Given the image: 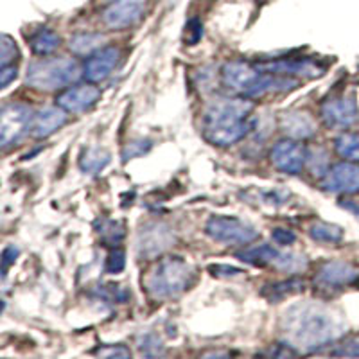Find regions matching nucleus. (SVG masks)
Listing matches in <instances>:
<instances>
[{"label": "nucleus", "instance_id": "31", "mask_svg": "<svg viewBox=\"0 0 359 359\" xmlns=\"http://www.w3.org/2000/svg\"><path fill=\"white\" fill-rule=\"evenodd\" d=\"M95 354L101 355V358H130L131 352L130 348L123 347V345H110V347H99L95 351Z\"/></svg>", "mask_w": 359, "mask_h": 359}, {"label": "nucleus", "instance_id": "16", "mask_svg": "<svg viewBox=\"0 0 359 359\" xmlns=\"http://www.w3.org/2000/svg\"><path fill=\"white\" fill-rule=\"evenodd\" d=\"M358 277V269L345 261H329L320 268L316 275V282L327 287L347 286Z\"/></svg>", "mask_w": 359, "mask_h": 359}, {"label": "nucleus", "instance_id": "22", "mask_svg": "<svg viewBox=\"0 0 359 359\" xmlns=\"http://www.w3.org/2000/svg\"><path fill=\"white\" fill-rule=\"evenodd\" d=\"M304 290V280L300 278H290V280H282L277 284H271V286H266V290L262 291V297H266L268 300H282V298L291 297V294H297Z\"/></svg>", "mask_w": 359, "mask_h": 359}, {"label": "nucleus", "instance_id": "35", "mask_svg": "<svg viewBox=\"0 0 359 359\" xmlns=\"http://www.w3.org/2000/svg\"><path fill=\"white\" fill-rule=\"evenodd\" d=\"M17 74H18V70L15 65L2 67V70H0V86H2V88H6V86H8L13 79L17 78Z\"/></svg>", "mask_w": 359, "mask_h": 359}, {"label": "nucleus", "instance_id": "4", "mask_svg": "<svg viewBox=\"0 0 359 359\" xmlns=\"http://www.w3.org/2000/svg\"><path fill=\"white\" fill-rule=\"evenodd\" d=\"M192 280L194 269L189 262L180 257H165L147 271L144 287L155 300H168L187 291Z\"/></svg>", "mask_w": 359, "mask_h": 359}, {"label": "nucleus", "instance_id": "2", "mask_svg": "<svg viewBox=\"0 0 359 359\" xmlns=\"http://www.w3.org/2000/svg\"><path fill=\"white\" fill-rule=\"evenodd\" d=\"M252 110L253 102L245 99L219 97L212 101L205 111V139L219 147L239 142L252 131V121L248 118Z\"/></svg>", "mask_w": 359, "mask_h": 359}, {"label": "nucleus", "instance_id": "7", "mask_svg": "<svg viewBox=\"0 0 359 359\" xmlns=\"http://www.w3.org/2000/svg\"><path fill=\"white\" fill-rule=\"evenodd\" d=\"M33 111L25 104H8L2 108L0 115V144L8 147L27 133L33 128Z\"/></svg>", "mask_w": 359, "mask_h": 359}, {"label": "nucleus", "instance_id": "36", "mask_svg": "<svg viewBox=\"0 0 359 359\" xmlns=\"http://www.w3.org/2000/svg\"><path fill=\"white\" fill-rule=\"evenodd\" d=\"M334 355H359V343H347L341 345L338 351L332 352Z\"/></svg>", "mask_w": 359, "mask_h": 359}, {"label": "nucleus", "instance_id": "24", "mask_svg": "<svg viewBox=\"0 0 359 359\" xmlns=\"http://www.w3.org/2000/svg\"><path fill=\"white\" fill-rule=\"evenodd\" d=\"M309 236L318 243H339L343 237V230L338 224L314 223L309 229Z\"/></svg>", "mask_w": 359, "mask_h": 359}, {"label": "nucleus", "instance_id": "18", "mask_svg": "<svg viewBox=\"0 0 359 359\" xmlns=\"http://www.w3.org/2000/svg\"><path fill=\"white\" fill-rule=\"evenodd\" d=\"M280 128L284 133L293 137V139H309V137L314 135V131H316L314 121L306 111H290V114H284L280 117Z\"/></svg>", "mask_w": 359, "mask_h": 359}, {"label": "nucleus", "instance_id": "5", "mask_svg": "<svg viewBox=\"0 0 359 359\" xmlns=\"http://www.w3.org/2000/svg\"><path fill=\"white\" fill-rule=\"evenodd\" d=\"M81 67L72 57H45L27 67L25 81L29 86L43 92H54L78 81Z\"/></svg>", "mask_w": 359, "mask_h": 359}, {"label": "nucleus", "instance_id": "27", "mask_svg": "<svg viewBox=\"0 0 359 359\" xmlns=\"http://www.w3.org/2000/svg\"><path fill=\"white\" fill-rule=\"evenodd\" d=\"M18 56H20V53H18V47L15 43V40L11 36H8V34H4L2 36V54H0V63H2V67L15 65Z\"/></svg>", "mask_w": 359, "mask_h": 359}, {"label": "nucleus", "instance_id": "1", "mask_svg": "<svg viewBox=\"0 0 359 359\" xmlns=\"http://www.w3.org/2000/svg\"><path fill=\"white\" fill-rule=\"evenodd\" d=\"M282 334L290 347L314 351L343 332L339 318L329 307L316 302H300L282 314Z\"/></svg>", "mask_w": 359, "mask_h": 359}, {"label": "nucleus", "instance_id": "32", "mask_svg": "<svg viewBox=\"0 0 359 359\" xmlns=\"http://www.w3.org/2000/svg\"><path fill=\"white\" fill-rule=\"evenodd\" d=\"M271 237H273V241L280 246L293 245L294 239H297V236H294L291 230H286V229H275L273 232H271Z\"/></svg>", "mask_w": 359, "mask_h": 359}, {"label": "nucleus", "instance_id": "14", "mask_svg": "<svg viewBox=\"0 0 359 359\" xmlns=\"http://www.w3.org/2000/svg\"><path fill=\"white\" fill-rule=\"evenodd\" d=\"M172 243L171 230L162 223L146 224L139 236V252L144 257H153Z\"/></svg>", "mask_w": 359, "mask_h": 359}, {"label": "nucleus", "instance_id": "28", "mask_svg": "<svg viewBox=\"0 0 359 359\" xmlns=\"http://www.w3.org/2000/svg\"><path fill=\"white\" fill-rule=\"evenodd\" d=\"M126 266V253L123 250H114L107 259V271L108 273H121Z\"/></svg>", "mask_w": 359, "mask_h": 359}, {"label": "nucleus", "instance_id": "8", "mask_svg": "<svg viewBox=\"0 0 359 359\" xmlns=\"http://www.w3.org/2000/svg\"><path fill=\"white\" fill-rule=\"evenodd\" d=\"M147 0H115L104 9L102 20L110 29H126L142 18Z\"/></svg>", "mask_w": 359, "mask_h": 359}, {"label": "nucleus", "instance_id": "23", "mask_svg": "<svg viewBox=\"0 0 359 359\" xmlns=\"http://www.w3.org/2000/svg\"><path fill=\"white\" fill-rule=\"evenodd\" d=\"M336 151L341 158L348 162H359V135L343 133L339 135L334 142Z\"/></svg>", "mask_w": 359, "mask_h": 359}, {"label": "nucleus", "instance_id": "25", "mask_svg": "<svg viewBox=\"0 0 359 359\" xmlns=\"http://www.w3.org/2000/svg\"><path fill=\"white\" fill-rule=\"evenodd\" d=\"M110 162V155L102 149H88L81 158V169L86 172H99Z\"/></svg>", "mask_w": 359, "mask_h": 359}, {"label": "nucleus", "instance_id": "30", "mask_svg": "<svg viewBox=\"0 0 359 359\" xmlns=\"http://www.w3.org/2000/svg\"><path fill=\"white\" fill-rule=\"evenodd\" d=\"M187 33H185V41H187L189 45H194L200 41V38L203 36V25H201V22L198 20V18H191V20L187 22Z\"/></svg>", "mask_w": 359, "mask_h": 359}, {"label": "nucleus", "instance_id": "9", "mask_svg": "<svg viewBox=\"0 0 359 359\" xmlns=\"http://www.w3.org/2000/svg\"><path fill=\"white\" fill-rule=\"evenodd\" d=\"M269 158L278 171L287 172V175H298L306 165L307 151L302 144L294 142V140H280L271 149Z\"/></svg>", "mask_w": 359, "mask_h": 359}, {"label": "nucleus", "instance_id": "17", "mask_svg": "<svg viewBox=\"0 0 359 359\" xmlns=\"http://www.w3.org/2000/svg\"><path fill=\"white\" fill-rule=\"evenodd\" d=\"M67 123V110L62 107L43 108L33 118V135L36 139H47Z\"/></svg>", "mask_w": 359, "mask_h": 359}, {"label": "nucleus", "instance_id": "21", "mask_svg": "<svg viewBox=\"0 0 359 359\" xmlns=\"http://www.w3.org/2000/svg\"><path fill=\"white\" fill-rule=\"evenodd\" d=\"M29 43H31V49H33L34 53L40 54V56H47V54L54 53V50L60 47L62 40H60V36H57L54 31H50V29H41V31H38L36 34L31 36Z\"/></svg>", "mask_w": 359, "mask_h": 359}, {"label": "nucleus", "instance_id": "15", "mask_svg": "<svg viewBox=\"0 0 359 359\" xmlns=\"http://www.w3.org/2000/svg\"><path fill=\"white\" fill-rule=\"evenodd\" d=\"M261 69L268 72L278 74V76H287V78H318L323 74V67L311 60H278V62L261 63Z\"/></svg>", "mask_w": 359, "mask_h": 359}, {"label": "nucleus", "instance_id": "10", "mask_svg": "<svg viewBox=\"0 0 359 359\" xmlns=\"http://www.w3.org/2000/svg\"><path fill=\"white\" fill-rule=\"evenodd\" d=\"M322 187L329 192L355 194L359 192V165L352 162L336 163L323 176Z\"/></svg>", "mask_w": 359, "mask_h": 359}, {"label": "nucleus", "instance_id": "3", "mask_svg": "<svg viewBox=\"0 0 359 359\" xmlns=\"http://www.w3.org/2000/svg\"><path fill=\"white\" fill-rule=\"evenodd\" d=\"M221 81L229 90L243 97H262L297 88L298 79L268 72L259 65L246 62H229L221 69Z\"/></svg>", "mask_w": 359, "mask_h": 359}, {"label": "nucleus", "instance_id": "29", "mask_svg": "<svg viewBox=\"0 0 359 359\" xmlns=\"http://www.w3.org/2000/svg\"><path fill=\"white\" fill-rule=\"evenodd\" d=\"M101 236H102V239H104V241L115 245V243L121 241V239H123V236H124L123 224L114 223V221H108V229H102Z\"/></svg>", "mask_w": 359, "mask_h": 359}, {"label": "nucleus", "instance_id": "13", "mask_svg": "<svg viewBox=\"0 0 359 359\" xmlns=\"http://www.w3.org/2000/svg\"><path fill=\"white\" fill-rule=\"evenodd\" d=\"M101 97V90L94 86L92 83L88 85H78L72 88H67L63 94L57 95V107H62L69 114H81V111L90 110Z\"/></svg>", "mask_w": 359, "mask_h": 359}, {"label": "nucleus", "instance_id": "33", "mask_svg": "<svg viewBox=\"0 0 359 359\" xmlns=\"http://www.w3.org/2000/svg\"><path fill=\"white\" fill-rule=\"evenodd\" d=\"M18 257V248L15 245H9L6 246L4 253H2V273H8L9 266L13 264V262L17 261Z\"/></svg>", "mask_w": 359, "mask_h": 359}, {"label": "nucleus", "instance_id": "11", "mask_svg": "<svg viewBox=\"0 0 359 359\" xmlns=\"http://www.w3.org/2000/svg\"><path fill=\"white\" fill-rule=\"evenodd\" d=\"M121 60V50L117 47H104L94 53L86 60L85 67H83V76L88 79L90 83H101L111 76L117 63Z\"/></svg>", "mask_w": 359, "mask_h": 359}, {"label": "nucleus", "instance_id": "19", "mask_svg": "<svg viewBox=\"0 0 359 359\" xmlns=\"http://www.w3.org/2000/svg\"><path fill=\"white\" fill-rule=\"evenodd\" d=\"M278 250L273 248L271 245H255L246 248L245 252L237 253V259H241L243 262L252 266H268L275 264V261L278 259Z\"/></svg>", "mask_w": 359, "mask_h": 359}, {"label": "nucleus", "instance_id": "34", "mask_svg": "<svg viewBox=\"0 0 359 359\" xmlns=\"http://www.w3.org/2000/svg\"><path fill=\"white\" fill-rule=\"evenodd\" d=\"M208 269L212 271L214 277H237V275L243 273V269L233 268V266H223V264L210 266Z\"/></svg>", "mask_w": 359, "mask_h": 359}, {"label": "nucleus", "instance_id": "20", "mask_svg": "<svg viewBox=\"0 0 359 359\" xmlns=\"http://www.w3.org/2000/svg\"><path fill=\"white\" fill-rule=\"evenodd\" d=\"M104 41H107V38L102 36L101 33H83L70 38L69 47L72 53L79 54V56H92V54L101 49V45Z\"/></svg>", "mask_w": 359, "mask_h": 359}, {"label": "nucleus", "instance_id": "26", "mask_svg": "<svg viewBox=\"0 0 359 359\" xmlns=\"http://www.w3.org/2000/svg\"><path fill=\"white\" fill-rule=\"evenodd\" d=\"M275 266L282 271H287V273H297L300 269H304L307 266L306 257L302 255H294V253H280L278 259L275 261Z\"/></svg>", "mask_w": 359, "mask_h": 359}, {"label": "nucleus", "instance_id": "12", "mask_svg": "<svg viewBox=\"0 0 359 359\" xmlns=\"http://www.w3.org/2000/svg\"><path fill=\"white\" fill-rule=\"evenodd\" d=\"M358 104L352 97L329 99L322 104V118L327 126L348 128L358 121Z\"/></svg>", "mask_w": 359, "mask_h": 359}, {"label": "nucleus", "instance_id": "6", "mask_svg": "<svg viewBox=\"0 0 359 359\" xmlns=\"http://www.w3.org/2000/svg\"><path fill=\"white\" fill-rule=\"evenodd\" d=\"M207 233L214 241L224 243V245H248L259 236L252 224L232 216L210 217L207 221Z\"/></svg>", "mask_w": 359, "mask_h": 359}]
</instances>
